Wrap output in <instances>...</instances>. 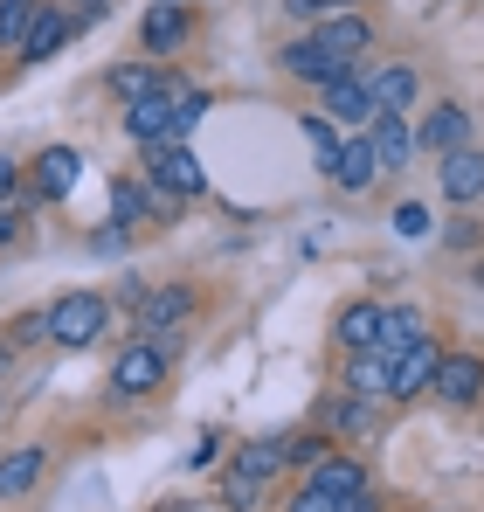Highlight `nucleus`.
<instances>
[{
    "label": "nucleus",
    "instance_id": "18",
    "mask_svg": "<svg viewBox=\"0 0 484 512\" xmlns=\"http://www.w3.org/2000/svg\"><path fill=\"white\" fill-rule=\"evenodd\" d=\"M42 471H49V443L7 450V457H0V499H28V492L42 485Z\"/></svg>",
    "mask_w": 484,
    "mask_h": 512
},
{
    "label": "nucleus",
    "instance_id": "9",
    "mask_svg": "<svg viewBox=\"0 0 484 512\" xmlns=\"http://www.w3.org/2000/svg\"><path fill=\"white\" fill-rule=\"evenodd\" d=\"M28 173H35V201H70L83 180V153L77 146H42Z\"/></svg>",
    "mask_w": 484,
    "mask_h": 512
},
{
    "label": "nucleus",
    "instance_id": "22",
    "mask_svg": "<svg viewBox=\"0 0 484 512\" xmlns=\"http://www.w3.org/2000/svg\"><path fill=\"white\" fill-rule=\"evenodd\" d=\"M415 340H429V319L415 312V305H381V340H374V353H408Z\"/></svg>",
    "mask_w": 484,
    "mask_h": 512
},
{
    "label": "nucleus",
    "instance_id": "14",
    "mask_svg": "<svg viewBox=\"0 0 484 512\" xmlns=\"http://www.w3.org/2000/svg\"><path fill=\"white\" fill-rule=\"evenodd\" d=\"M284 77H298V84H339V77H353V63H339V56H325L312 35H298V42H284Z\"/></svg>",
    "mask_w": 484,
    "mask_h": 512
},
{
    "label": "nucleus",
    "instance_id": "11",
    "mask_svg": "<svg viewBox=\"0 0 484 512\" xmlns=\"http://www.w3.org/2000/svg\"><path fill=\"white\" fill-rule=\"evenodd\" d=\"M125 139L139 146V153H153V146H173L180 132H173V97H139V104H125Z\"/></svg>",
    "mask_w": 484,
    "mask_h": 512
},
{
    "label": "nucleus",
    "instance_id": "2",
    "mask_svg": "<svg viewBox=\"0 0 484 512\" xmlns=\"http://www.w3.org/2000/svg\"><path fill=\"white\" fill-rule=\"evenodd\" d=\"M111 388H118L125 402L160 395V388H166V346L160 340H132L118 360H111Z\"/></svg>",
    "mask_w": 484,
    "mask_h": 512
},
{
    "label": "nucleus",
    "instance_id": "32",
    "mask_svg": "<svg viewBox=\"0 0 484 512\" xmlns=\"http://www.w3.org/2000/svg\"><path fill=\"white\" fill-rule=\"evenodd\" d=\"M291 14H312V21H325V14H339V7H360V0H284Z\"/></svg>",
    "mask_w": 484,
    "mask_h": 512
},
{
    "label": "nucleus",
    "instance_id": "33",
    "mask_svg": "<svg viewBox=\"0 0 484 512\" xmlns=\"http://www.w3.org/2000/svg\"><path fill=\"white\" fill-rule=\"evenodd\" d=\"M284 512H339V506H332V499H319L312 485H298V499H291V506H284Z\"/></svg>",
    "mask_w": 484,
    "mask_h": 512
},
{
    "label": "nucleus",
    "instance_id": "5",
    "mask_svg": "<svg viewBox=\"0 0 484 512\" xmlns=\"http://www.w3.org/2000/svg\"><path fill=\"white\" fill-rule=\"evenodd\" d=\"M305 485H312L319 499H332V506H346V499H360V492H374V485H367V464H360L353 450H325L319 464L305 471Z\"/></svg>",
    "mask_w": 484,
    "mask_h": 512
},
{
    "label": "nucleus",
    "instance_id": "29",
    "mask_svg": "<svg viewBox=\"0 0 484 512\" xmlns=\"http://www.w3.org/2000/svg\"><path fill=\"white\" fill-rule=\"evenodd\" d=\"M222 506H229V512H256V506H263V478H249V471L229 464V478H222Z\"/></svg>",
    "mask_w": 484,
    "mask_h": 512
},
{
    "label": "nucleus",
    "instance_id": "8",
    "mask_svg": "<svg viewBox=\"0 0 484 512\" xmlns=\"http://www.w3.org/2000/svg\"><path fill=\"white\" fill-rule=\"evenodd\" d=\"M436 360H443V346H436V340H415L408 353H395V360H388V402H415V395H429Z\"/></svg>",
    "mask_w": 484,
    "mask_h": 512
},
{
    "label": "nucleus",
    "instance_id": "26",
    "mask_svg": "<svg viewBox=\"0 0 484 512\" xmlns=\"http://www.w3.org/2000/svg\"><path fill=\"white\" fill-rule=\"evenodd\" d=\"M35 14H42V0H0V56H21Z\"/></svg>",
    "mask_w": 484,
    "mask_h": 512
},
{
    "label": "nucleus",
    "instance_id": "17",
    "mask_svg": "<svg viewBox=\"0 0 484 512\" xmlns=\"http://www.w3.org/2000/svg\"><path fill=\"white\" fill-rule=\"evenodd\" d=\"M367 146H374L381 173H402L408 160L422 153V146H415V125H408V118H388V111H381V118L367 125Z\"/></svg>",
    "mask_w": 484,
    "mask_h": 512
},
{
    "label": "nucleus",
    "instance_id": "6",
    "mask_svg": "<svg viewBox=\"0 0 484 512\" xmlns=\"http://www.w3.org/2000/svg\"><path fill=\"white\" fill-rule=\"evenodd\" d=\"M429 395H436L443 409H471V402L484 395V353H443Z\"/></svg>",
    "mask_w": 484,
    "mask_h": 512
},
{
    "label": "nucleus",
    "instance_id": "13",
    "mask_svg": "<svg viewBox=\"0 0 484 512\" xmlns=\"http://www.w3.org/2000/svg\"><path fill=\"white\" fill-rule=\"evenodd\" d=\"M415 146L436 153V160L457 153V146H471V111H464V104H429V118L415 125Z\"/></svg>",
    "mask_w": 484,
    "mask_h": 512
},
{
    "label": "nucleus",
    "instance_id": "7",
    "mask_svg": "<svg viewBox=\"0 0 484 512\" xmlns=\"http://www.w3.org/2000/svg\"><path fill=\"white\" fill-rule=\"evenodd\" d=\"M312 42H319L325 56H339V63H360L374 49V21L360 7H339V14H325L319 28H312Z\"/></svg>",
    "mask_w": 484,
    "mask_h": 512
},
{
    "label": "nucleus",
    "instance_id": "23",
    "mask_svg": "<svg viewBox=\"0 0 484 512\" xmlns=\"http://www.w3.org/2000/svg\"><path fill=\"white\" fill-rule=\"evenodd\" d=\"M104 84H111L118 104H139V97H160V90H166V70H160V63H118Z\"/></svg>",
    "mask_w": 484,
    "mask_h": 512
},
{
    "label": "nucleus",
    "instance_id": "15",
    "mask_svg": "<svg viewBox=\"0 0 484 512\" xmlns=\"http://www.w3.org/2000/svg\"><path fill=\"white\" fill-rule=\"evenodd\" d=\"M367 90H374V111L408 118V111H415V97H422V77H415V63H381V70L367 77Z\"/></svg>",
    "mask_w": 484,
    "mask_h": 512
},
{
    "label": "nucleus",
    "instance_id": "4",
    "mask_svg": "<svg viewBox=\"0 0 484 512\" xmlns=\"http://www.w3.org/2000/svg\"><path fill=\"white\" fill-rule=\"evenodd\" d=\"M132 312H139V340H160L166 346L187 319H194V291H187V284H153Z\"/></svg>",
    "mask_w": 484,
    "mask_h": 512
},
{
    "label": "nucleus",
    "instance_id": "1",
    "mask_svg": "<svg viewBox=\"0 0 484 512\" xmlns=\"http://www.w3.org/2000/svg\"><path fill=\"white\" fill-rule=\"evenodd\" d=\"M111 326V298L104 291H63L49 305V340L56 346H97Z\"/></svg>",
    "mask_w": 484,
    "mask_h": 512
},
{
    "label": "nucleus",
    "instance_id": "30",
    "mask_svg": "<svg viewBox=\"0 0 484 512\" xmlns=\"http://www.w3.org/2000/svg\"><path fill=\"white\" fill-rule=\"evenodd\" d=\"M42 340H49V305H42V312H21V319L7 326V346H14V353H21V346H42Z\"/></svg>",
    "mask_w": 484,
    "mask_h": 512
},
{
    "label": "nucleus",
    "instance_id": "19",
    "mask_svg": "<svg viewBox=\"0 0 484 512\" xmlns=\"http://www.w3.org/2000/svg\"><path fill=\"white\" fill-rule=\"evenodd\" d=\"M77 35V21L63 14V7H49L42 0V14H35V28H28V42H21V63H49V56H63V42Z\"/></svg>",
    "mask_w": 484,
    "mask_h": 512
},
{
    "label": "nucleus",
    "instance_id": "36",
    "mask_svg": "<svg viewBox=\"0 0 484 512\" xmlns=\"http://www.w3.org/2000/svg\"><path fill=\"white\" fill-rule=\"evenodd\" d=\"M339 512H381V499H374V492H360V499H346Z\"/></svg>",
    "mask_w": 484,
    "mask_h": 512
},
{
    "label": "nucleus",
    "instance_id": "24",
    "mask_svg": "<svg viewBox=\"0 0 484 512\" xmlns=\"http://www.w3.org/2000/svg\"><path fill=\"white\" fill-rule=\"evenodd\" d=\"M284 464H291V436H263V443H242V450H236V471L263 478V485H270Z\"/></svg>",
    "mask_w": 484,
    "mask_h": 512
},
{
    "label": "nucleus",
    "instance_id": "16",
    "mask_svg": "<svg viewBox=\"0 0 484 512\" xmlns=\"http://www.w3.org/2000/svg\"><path fill=\"white\" fill-rule=\"evenodd\" d=\"M436 180H443V194H450L457 208H471V201H484V153H478V146H457V153H443V167H436Z\"/></svg>",
    "mask_w": 484,
    "mask_h": 512
},
{
    "label": "nucleus",
    "instance_id": "20",
    "mask_svg": "<svg viewBox=\"0 0 484 512\" xmlns=\"http://www.w3.org/2000/svg\"><path fill=\"white\" fill-rule=\"evenodd\" d=\"M374 180H381V160H374L367 132H346V146H339V167H332V187H346V194H367Z\"/></svg>",
    "mask_w": 484,
    "mask_h": 512
},
{
    "label": "nucleus",
    "instance_id": "10",
    "mask_svg": "<svg viewBox=\"0 0 484 512\" xmlns=\"http://www.w3.org/2000/svg\"><path fill=\"white\" fill-rule=\"evenodd\" d=\"M187 28H194L187 0H153L146 21H139V49H146V56H173V49L187 42Z\"/></svg>",
    "mask_w": 484,
    "mask_h": 512
},
{
    "label": "nucleus",
    "instance_id": "3",
    "mask_svg": "<svg viewBox=\"0 0 484 512\" xmlns=\"http://www.w3.org/2000/svg\"><path fill=\"white\" fill-rule=\"evenodd\" d=\"M146 180H153V187H166V194H180V201L208 194V167H201V153H194L187 139L153 146V153H146Z\"/></svg>",
    "mask_w": 484,
    "mask_h": 512
},
{
    "label": "nucleus",
    "instance_id": "34",
    "mask_svg": "<svg viewBox=\"0 0 484 512\" xmlns=\"http://www.w3.org/2000/svg\"><path fill=\"white\" fill-rule=\"evenodd\" d=\"M0 201H21V167L0 153Z\"/></svg>",
    "mask_w": 484,
    "mask_h": 512
},
{
    "label": "nucleus",
    "instance_id": "37",
    "mask_svg": "<svg viewBox=\"0 0 484 512\" xmlns=\"http://www.w3.org/2000/svg\"><path fill=\"white\" fill-rule=\"evenodd\" d=\"M77 7H83V14H104V7H111V0H77Z\"/></svg>",
    "mask_w": 484,
    "mask_h": 512
},
{
    "label": "nucleus",
    "instance_id": "35",
    "mask_svg": "<svg viewBox=\"0 0 484 512\" xmlns=\"http://www.w3.org/2000/svg\"><path fill=\"white\" fill-rule=\"evenodd\" d=\"M14 236H21V208H14V201H0V250H7Z\"/></svg>",
    "mask_w": 484,
    "mask_h": 512
},
{
    "label": "nucleus",
    "instance_id": "12",
    "mask_svg": "<svg viewBox=\"0 0 484 512\" xmlns=\"http://www.w3.org/2000/svg\"><path fill=\"white\" fill-rule=\"evenodd\" d=\"M325 118L339 125V132H367L381 111H374V90L367 77H339V84H325Z\"/></svg>",
    "mask_w": 484,
    "mask_h": 512
},
{
    "label": "nucleus",
    "instance_id": "25",
    "mask_svg": "<svg viewBox=\"0 0 484 512\" xmlns=\"http://www.w3.org/2000/svg\"><path fill=\"white\" fill-rule=\"evenodd\" d=\"M325 423L339 429V436H360V429H374L381 416H374V402H367V395H353V388H346V395H332V402H325Z\"/></svg>",
    "mask_w": 484,
    "mask_h": 512
},
{
    "label": "nucleus",
    "instance_id": "31",
    "mask_svg": "<svg viewBox=\"0 0 484 512\" xmlns=\"http://www.w3.org/2000/svg\"><path fill=\"white\" fill-rule=\"evenodd\" d=\"M388 222H395V236H408V243H415V236H429V208H422V201H395V215H388Z\"/></svg>",
    "mask_w": 484,
    "mask_h": 512
},
{
    "label": "nucleus",
    "instance_id": "27",
    "mask_svg": "<svg viewBox=\"0 0 484 512\" xmlns=\"http://www.w3.org/2000/svg\"><path fill=\"white\" fill-rule=\"evenodd\" d=\"M346 388H353V395H367V402H374V395H388V353H374V346H367V353H353Z\"/></svg>",
    "mask_w": 484,
    "mask_h": 512
},
{
    "label": "nucleus",
    "instance_id": "21",
    "mask_svg": "<svg viewBox=\"0 0 484 512\" xmlns=\"http://www.w3.org/2000/svg\"><path fill=\"white\" fill-rule=\"evenodd\" d=\"M332 340L346 346V353H367V346L381 340V305H374V298H353V305L332 319Z\"/></svg>",
    "mask_w": 484,
    "mask_h": 512
},
{
    "label": "nucleus",
    "instance_id": "28",
    "mask_svg": "<svg viewBox=\"0 0 484 512\" xmlns=\"http://www.w3.org/2000/svg\"><path fill=\"white\" fill-rule=\"evenodd\" d=\"M305 146H312V153H319V167L332 173V167H339V146H346V139L332 132V118H325V111H312V118H305Z\"/></svg>",
    "mask_w": 484,
    "mask_h": 512
}]
</instances>
